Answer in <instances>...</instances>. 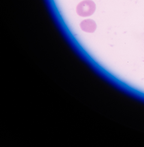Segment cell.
Listing matches in <instances>:
<instances>
[{
    "instance_id": "obj_1",
    "label": "cell",
    "mask_w": 144,
    "mask_h": 147,
    "mask_svg": "<svg viewBox=\"0 0 144 147\" xmlns=\"http://www.w3.org/2000/svg\"><path fill=\"white\" fill-rule=\"evenodd\" d=\"M96 5L92 0H84L77 5L76 11L77 14L82 18H87L94 14Z\"/></svg>"
},
{
    "instance_id": "obj_2",
    "label": "cell",
    "mask_w": 144,
    "mask_h": 147,
    "mask_svg": "<svg viewBox=\"0 0 144 147\" xmlns=\"http://www.w3.org/2000/svg\"><path fill=\"white\" fill-rule=\"evenodd\" d=\"M80 26L83 31L90 33L95 32L97 28L96 22L90 19L84 20L81 21L80 24Z\"/></svg>"
}]
</instances>
